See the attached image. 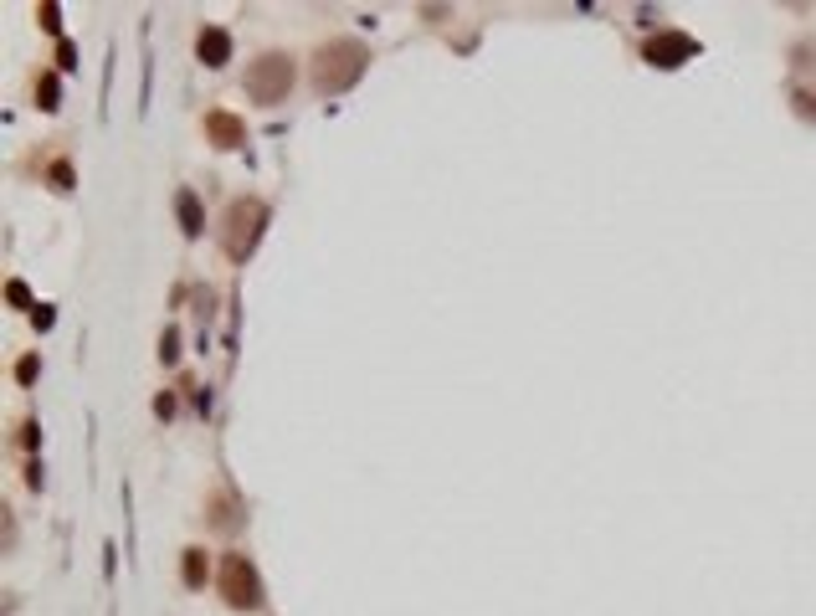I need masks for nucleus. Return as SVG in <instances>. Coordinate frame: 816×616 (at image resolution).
<instances>
[{
  "instance_id": "obj_14",
  "label": "nucleus",
  "mask_w": 816,
  "mask_h": 616,
  "mask_svg": "<svg viewBox=\"0 0 816 616\" xmlns=\"http://www.w3.org/2000/svg\"><path fill=\"white\" fill-rule=\"evenodd\" d=\"M16 375H21V386H31V380L41 375V360H37V354H26V360L16 365Z\"/></svg>"
},
{
  "instance_id": "obj_1",
  "label": "nucleus",
  "mask_w": 816,
  "mask_h": 616,
  "mask_svg": "<svg viewBox=\"0 0 816 616\" xmlns=\"http://www.w3.org/2000/svg\"><path fill=\"white\" fill-rule=\"evenodd\" d=\"M370 67V46L354 37H334L313 52V93L319 98H334V93H349L354 82L365 78Z\"/></svg>"
},
{
  "instance_id": "obj_10",
  "label": "nucleus",
  "mask_w": 816,
  "mask_h": 616,
  "mask_svg": "<svg viewBox=\"0 0 816 616\" xmlns=\"http://www.w3.org/2000/svg\"><path fill=\"white\" fill-rule=\"evenodd\" d=\"M180 580L190 586V591H201V586H205V550H201V545H190V550L180 554Z\"/></svg>"
},
{
  "instance_id": "obj_16",
  "label": "nucleus",
  "mask_w": 816,
  "mask_h": 616,
  "mask_svg": "<svg viewBox=\"0 0 816 616\" xmlns=\"http://www.w3.org/2000/svg\"><path fill=\"white\" fill-rule=\"evenodd\" d=\"M41 26H46V31H52V37H57V31H62V21H57V5H41Z\"/></svg>"
},
{
  "instance_id": "obj_12",
  "label": "nucleus",
  "mask_w": 816,
  "mask_h": 616,
  "mask_svg": "<svg viewBox=\"0 0 816 616\" xmlns=\"http://www.w3.org/2000/svg\"><path fill=\"white\" fill-rule=\"evenodd\" d=\"M791 57H796V67H816V41H796Z\"/></svg>"
},
{
  "instance_id": "obj_9",
  "label": "nucleus",
  "mask_w": 816,
  "mask_h": 616,
  "mask_svg": "<svg viewBox=\"0 0 816 616\" xmlns=\"http://www.w3.org/2000/svg\"><path fill=\"white\" fill-rule=\"evenodd\" d=\"M175 216H180V231L185 237H201V226H205V205L196 190H180L175 196Z\"/></svg>"
},
{
  "instance_id": "obj_11",
  "label": "nucleus",
  "mask_w": 816,
  "mask_h": 616,
  "mask_svg": "<svg viewBox=\"0 0 816 616\" xmlns=\"http://www.w3.org/2000/svg\"><path fill=\"white\" fill-rule=\"evenodd\" d=\"M37 98H41V108H46V113L57 108V78H52V72H41V78H37Z\"/></svg>"
},
{
  "instance_id": "obj_13",
  "label": "nucleus",
  "mask_w": 816,
  "mask_h": 616,
  "mask_svg": "<svg viewBox=\"0 0 816 616\" xmlns=\"http://www.w3.org/2000/svg\"><path fill=\"white\" fill-rule=\"evenodd\" d=\"M57 67H62V72H72V67H78V46H72V41H57Z\"/></svg>"
},
{
  "instance_id": "obj_2",
  "label": "nucleus",
  "mask_w": 816,
  "mask_h": 616,
  "mask_svg": "<svg viewBox=\"0 0 816 616\" xmlns=\"http://www.w3.org/2000/svg\"><path fill=\"white\" fill-rule=\"evenodd\" d=\"M267 221H272V211H267L262 196H237L221 216V252L231 262H246L257 252V242H262Z\"/></svg>"
},
{
  "instance_id": "obj_6",
  "label": "nucleus",
  "mask_w": 816,
  "mask_h": 616,
  "mask_svg": "<svg viewBox=\"0 0 816 616\" xmlns=\"http://www.w3.org/2000/svg\"><path fill=\"white\" fill-rule=\"evenodd\" d=\"M242 519H246L242 498H237L231 488H216L211 498H205V524H211L216 534H237V529H242Z\"/></svg>"
},
{
  "instance_id": "obj_7",
  "label": "nucleus",
  "mask_w": 816,
  "mask_h": 616,
  "mask_svg": "<svg viewBox=\"0 0 816 616\" xmlns=\"http://www.w3.org/2000/svg\"><path fill=\"white\" fill-rule=\"evenodd\" d=\"M196 52H201L205 67H226V62H231V31H226V26H201Z\"/></svg>"
},
{
  "instance_id": "obj_8",
  "label": "nucleus",
  "mask_w": 816,
  "mask_h": 616,
  "mask_svg": "<svg viewBox=\"0 0 816 616\" xmlns=\"http://www.w3.org/2000/svg\"><path fill=\"white\" fill-rule=\"evenodd\" d=\"M694 52V41L688 37H657V41H647V62H657V67H678V57H688Z\"/></svg>"
},
{
  "instance_id": "obj_3",
  "label": "nucleus",
  "mask_w": 816,
  "mask_h": 616,
  "mask_svg": "<svg viewBox=\"0 0 816 616\" xmlns=\"http://www.w3.org/2000/svg\"><path fill=\"white\" fill-rule=\"evenodd\" d=\"M242 87H246L252 103L278 108V103L287 98V87H293V57H287V52H262V57H252L246 72H242Z\"/></svg>"
},
{
  "instance_id": "obj_4",
  "label": "nucleus",
  "mask_w": 816,
  "mask_h": 616,
  "mask_svg": "<svg viewBox=\"0 0 816 616\" xmlns=\"http://www.w3.org/2000/svg\"><path fill=\"white\" fill-rule=\"evenodd\" d=\"M221 601L231 606V612H257L262 606V575H257V565H252V554L231 550L221 554Z\"/></svg>"
},
{
  "instance_id": "obj_5",
  "label": "nucleus",
  "mask_w": 816,
  "mask_h": 616,
  "mask_svg": "<svg viewBox=\"0 0 816 616\" xmlns=\"http://www.w3.org/2000/svg\"><path fill=\"white\" fill-rule=\"evenodd\" d=\"M201 129H205V139L216 144V149H242L246 144V123L237 119L231 108H205Z\"/></svg>"
},
{
  "instance_id": "obj_15",
  "label": "nucleus",
  "mask_w": 816,
  "mask_h": 616,
  "mask_svg": "<svg viewBox=\"0 0 816 616\" xmlns=\"http://www.w3.org/2000/svg\"><path fill=\"white\" fill-rule=\"evenodd\" d=\"M175 345H180V339H175V329H170V334H164V349H160L164 365H175V360H180V349H175Z\"/></svg>"
},
{
  "instance_id": "obj_17",
  "label": "nucleus",
  "mask_w": 816,
  "mask_h": 616,
  "mask_svg": "<svg viewBox=\"0 0 816 616\" xmlns=\"http://www.w3.org/2000/svg\"><path fill=\"white\" fill-rule=\"evenodd\" d=\"M41 442V431H37V421H26V427H21V447H37Z\"/></svg>"
}]
</instances>
